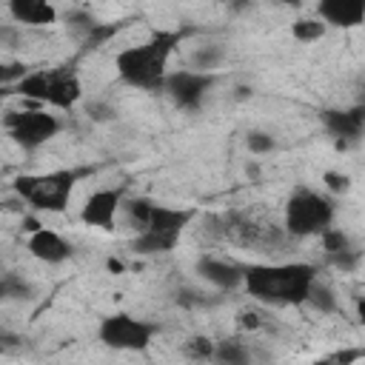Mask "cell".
Returning a JSON list of instances; mask_svg holds the SVG:
<instances>
[{
    "mask_svg": "<svg viewBox=\"0 0 365 365\" xmlns=\"http://www.w3.org/2000/svg\"><path fill=\"white\" fill-rule=\"evenodd\" d=\"M120 214L131 228L128 248L137 257L171 254L180 245L185 228L197 217L194 208H177V205L154 202L148 197H123Z\"/></svg>",
    "mask_w": 365,
    "mask_h": 365,
    "instance_id": "6da1fadb",
    "label": "cell"
},
{
    "mask_svg": "<svg viewBox=\"0 0 365 365\" xmlns=\"http://www.w3.org/2000/svg\"><path fill=\"white\" fill-rule=\"evenodd\" d=\"M191 31L194 29H157L143 43L120 48L114 54L117 80L137 91H163L165 74L171 71V57Z\"/></svg>",
    "mask_w": 365,
    "mask_h": 365,
    "instance_id": "7a4b0ae2",
    "label": "cell"
},
{
    "mask_svg": "<svg viewBox=\"0 0 365 365\" xmlns=\"http://www.w3.org/2000/svg\"><path fill=\"white\" fill-rule=\"evenodd\" d=\"M319 277L314 262L288 259V262H245L242 268V291L257 305L291 308L305 305L311 282Z\"/></svg>",
    "mask_w": 365,
    "mask_h": 365,
    "instance_id": "3957f363",
    "label": "cell"
},
{
    "mask_svg": "<svg viewBox=\"0 0 365 365\" xmlns=\"http://www.w3.org/2000/svg\"><path fill=\"white\" fill-rule=\"evenodd\" d=\"M208 237L231 245V248H242V251H257V254H277L282 251L288 242H294L282 225L265 220L262 214L251 211V208H231V211H220V214H208Z\"/></svg>",
    "mask_w": 365,
    "mask_h": 365,
    "instance_id": "277c9868",
    "label": "cell"
},
{
    "mask_svg": "<svg viewBox=\"0 0 365 365\" xmlns=\"http://www.w3.org/2000/svg\"><path fill=\"white\" fill-rule=\"evenodd\" d=\"M91 174H94L91 165L20 174V177H14L11 191L23 205H29L37 214H63V211H68V202L74 197L77 182L91 177Z\"/></svg>",
    "mask_w": 365,
    "mask_h": 365,
    "instance_id": "5b68a950",
    "label": "cell"
},
{
    "mask_svg": "<svg viewBox=\"0 0 365 365\" xmlns=\"http://www.w3.org/2000/svg\"><path fill=\"white\" fill-rule=\"evenodd\" d=\"M9 94H17L23 100H31L37 106L54 108V111H71L83 100V83L74 66H51V68H29L20 80H14Z\"/></svg>",
    "mask_w": 365,
    "mask_h": 365,
    "instance_id": "8992f818",
    "label": "cell"
},
{
    "mask_svg": "<svg viewBox=\"0 0 365 365\" xmlns=\"http://www.w3.org/2000/svg\"><path fill=\"white\" fill-rule=\"evenodd\" d=\"M336 200L328 191L311 185H294L282 205V228L291 240L319 237L328 225H334Z\"/></svg>",
    "mask_w": 365,
    "mask_h": 365,
    "instance_id": "52a82bcc",
    "label": "cell"
},
{
    "mask_svg": "<svg viewBox=\"0 0 365 365\" xmlns=\"http://www.w3.org/2000/svg\"><path fill=\"white\" fill-rule=\"evenodd\" d=\"M0 123H3L6 137L23 151H37L63 131L60 114H54V108L37 106V103L31 108H9Z\"/></svg>",
    "mask_w": 365,
    "mask_h": 365,
    "instance_id": "ba28073f",
    "label": "cell"
},
{
    "mask_svg": "<svg viewBox=\"0 0 365 365\" xmlns=\"http://www.w3.org/2000/svg\"><path fill=\"white\" fill-rule=\"evenodd\" d=\"M157 322L140 319L125 311H114L100 319L97 339L111 351H145L157 336Z\"/></svg>",
    "mask_w": 365,
    "mask_h": 365,
    "instance_id": "9c48e42d",
    "label": "cell"
},
{
    "mask_svg": "<svg viewBox=\"0 0 365 365\" xmlns=\"http://www.w3.org/2000/svg\"><path fill=\"white\" fill-rule=\"evenodd\" d=\"M220 74L217 71H197V68H177L165 74L163 83V94L174 103V108L180 111H200L211 94V88L217 86Z\"/></svg>",
    "mask_w": 365,
    "mask_h": 365,
    "instance_id": "30bf717a",
    "label": "cell"
},
{
    "mask_svg": "<svg viewBox=\"0 0 365 365\" xmlns=\"http://www.w3.org/2000/svg\"><path fill=\"white\" fill-rule=\"evenodd\" d=\"M123 197H125V185H106L91 191L80 205V222L100 231H114Z\"/></svg>",
    "mask_w": 365,
    "mask_h": 365,
    "instance_id": "8fae6325",
    "label": "cell"
},
{
    "mask_svg": "<svg viewBox=\"0 0 365 365\" xmlns=\"http://www.w3.org/2000/svg\"><path fill=\"white\" fill-rule=\"evenodd\" d=\"M319 120L325 125V131L334 137L336 148L345 151L348 145L359 143L362 131H365V106H348V108H322Z\"/></svg>",
    "mask_w": 365,
    "mask_h": 365,
    "instance_id": "7c38bea8",
    "label": "cell"
},
{
    "mask_svg": "<svg viewBox=\"0 0 365 365\" xmlns=\"http://www.w3.org/2000/svg\"><path fill=\"white\" fill-rule=\"evenodd\" d=\"M242 268H245V262H237V259H228L220 254H202L194 265L197 277L205 279L220 294H231V291L242 288Z\"/></svg>",
    "mask_w": 365,
    "mask_h": 365,
    "instance_id": "4fadbf2b",
    "label": "cell"
},
{
    "mask_svg": "<svg viewBox=\"0 0 365 365\" xmlns=\"http://www.w3.org/2000/svg\"><path fill=\"white\" fill-rule=\"evenodd\" d=\"M26 251L43 262V265H63L74 257V245L54 228H46V225H34L29 231V240H26Z\"/></svg>",
    "mask_w": 365,
    "mask_h": 365,
    "instance_id": "5bb4252c",
    "label": "cell"
},
{
    "mask_svg": "<svg viewBox=\"0 0 365 365\" xmlns=\"http://www.w3.org/2000/svg\"><path fill=\"white\" fill-rule=\"evenodd\" d=\"M317 17L328 29H356L365 23V0H317Z\"/></svg>",
    "mask_w": 365,
    "mask_h": 365,
    "instance_id": "9a60e30c",
    "label": "cell"
},
{
    "mask_svg": "<svg viewBox=\"0 0 365 365\" xmlns=\"http://www.w3.org/2000/svg\"><path fill=\"white\" fill-rule=\"evenodd\" d=\"M11 23L23 29H48L57 23V9L51 0H6Z\"/></svg>",
    "mask_w": 365,
    "mask_h": 365,
    "instance_id": "2e32d148",
    "label": "cell"
},
{
    "mask_svg": "<svg viewBox=\"0 0 365 365\" xmlns=\"http://www.w3.org/2000/svg\"><path fill=\"white\" fill-rule=\"evenodd\" d=\"M254 359V351L248 342L231 336V339H217L214 342V356L211 362H220V365H245Z\"/></svg>",
    "mask_w": 365,
    "mask_h": 365,
    "instance_id": "e0dca14e",
    "label": "cell"
},
{
    "mask_svg": "<svg viewBox=\"0 0 365 365\" xmlns=\"http://www.w3.org/2000/svg\"><path fill=\"white\" fill-rule=\"evenodd\" d=\"M305 305H311V308L319 311V314H336V311H339V297H336V291H334L325 279L317 277V279L311 282V288H308Z\"/></svg>",
    "mask_w": 365,
    "mask_h": 365,
    "instance_id": "ac0fdd59",
    "label": "cell"
},
{
    "mask_svg": "<svg viewBox=\"0 0 365 365\" xmlns=\"http://www.w3.org/2000/svg\"><path fill=\"white\" fill-rule=\"evenodd\" d=\"M325 31H328V26L319 17H297L291 23V37L297 43H317L325 37Z\"/></svg>",
    "mask_w": 365,
    "mask_h": 365,
    "instance_id": "d6986e66",
    "label": "cell"
},
{
    "mask_svg": "<svg viewBox=\"0 0 365 365\" xmlns=\"http://www.w3.org/2000/svg\"><path fill=\"white\" fill-rule=\"evenodd\" d=\"M225 60V48L220 46H200L191 51L188 57V68H197V71H217Z\"/></svg>",
    "mask_w": 365,
    "mask_h": 365,
    "instance_id": "ffe728a7",
    "label": "cell"
},
{
    "mask_svg": "<svg viewBox=\"0 0 365 365\" xmlns=\"http://www.w3.org/2000/svg\"><path fill=\"white\" fill-rule=\"evenodd\" d=\"M214 342H217V339L197 334V336H191V339L182 342V356L197 359V362H211V356H214Z\"/></svg>",
    "mask_w": 365,
    "mask_h": 365,
    "instance_id": "44dd1931",
    "label": "cell"
},
{
    "mask_svg": "<svg viewBox=\"0 0 365 365\" xmlns=\"http://www.w3.org/2000/svg\"><path fill=\"white\" fill-rule=\"evenodd\" d=\"M245 145H248V151H251V154L262 157V154H271V151L277 148V140H274V134H271V131L251 128V131L245 134Z\"/></svg>",
    "mask_w": 365,
    "mask_h": 365,
    "instance_id": "7402d4cb",
    "label": "cell"
},
{
    "mask_svg": "<svg viewBox=\"0 0 365 365\" xmlns=\"http://www.w3.org/2000/svg\"><path fill=\"white\" fill-rule=\"evenodd\" d=\"M265 325H268V319H265V314H262L257 305H248V308L237 311V328H240V331L257 334V331H262Z\"/></svg>",
    "mask_w": 365,
    "mask_h": 365,
    "instance_id": "603a6c76",
    "label": "cell"
},
{
    "mask_svg": "<svg viewBox=\"0 0 365 365\" xmlns=\"http://www.w3.org/2000/svg\"><path fill=\"white\" fill-rule=\"evenodd\" d=\"M29 285L20 277H0V302L3 299H26Z\"/></svg>",
    "mask_w": 365,
    "mask_h": 365,
    "instance_id": "cb8c5ba5",
    "label": "cell"
},
{
    "mask_svg": "<svg viewBox=\"0 0 365 365\" xmlns=\"http://www.w3.org/2000/svg\"><path fill=\"white\" fill-rule=\"evenodd\" d=\"M29 71L26 63L20 60H0V88H9L14 80H20L23 74Z\"/></svg>",
    "mask_w": 365,
    "mask_h": 365,
    "instance_id": "d4e9b609",
    "label": "cell"
},
{
    "mask_svg": "<svg viewBox=\"0 0 365 365\" xmlns=\"http://www.w3.org/2000/svg\"><path fill=\"white\" fill-rule=\"evenodd\" d=\"M325 188L328 194H345L351 188V177L348 174H339V171H325Z\"/></svg>",
    "mask_w": 365,
    "mask_h": 365,
    "instance_id": "484cf974",
    "label": "cell"
},
{
    "mask_svg": "<svg viewBox=\"0 0 365 365\" xmlns=\"http://www.w3.org/2000/svg\"><path fill=\"white\" fill-rule=\"evenodd\" d=\"M23 34V26L17 23H0V48H14Z\"/></svg>",
    "mask_w": 365,
    "mask_h": 365,
    "instance_id": "4316f807",
    "label": "cell"
},
{
    "mask_svg": "<svg viewBox=\"0 0 365 365\" xmlns=\"http://www.w3.org/2000/svg\"><path fill=\"white\" fill-rule=\"evenodd\" d=\"M88 117L91 120H97V123H106V120H114V108L108 106V103H103V100H97V103H88Z\"/></svg>",
    "mask_w": 365,
    "mask_h": 365,
    "instance_id": "83f0119b",
    "label": "cell"
},
{
    "mask_svg": "<svg viewBox=\"0 0 365 365\" xmlns=\"http://www.w3.org/2000/svg\"><path fill=\"white\" fill-rule=\"evenodd\" d=\"M23 345V336L9 331V328H0V354H9V351H17Z\"/></svg>",
    "mask_w": 365,
    "mask_h": 365,
    "instance_id": "f1b7e54d",
    "label": "cell"
},
{
    "mask_svg": "<svg viewBox=\"0 0 365 365\" xmlns=\"http://www.w3.org/2000/svg\"><path fill=\"white\" fill-rule=\"evenodd\" d=\"M362 356V351H339V354H334L331 359L334 362H342V365H348V362H356Z\"/></svg>",
    "mask_w": 365,
    "mask_h": 365,
    "instance_id": "f546056e",
    "label": "cell"
},
{
    "mask_svg": "<svg viewBox=\"0 0 365 365\" xmlns=\"http://www.w3.org/2000/svg\"><path fill=\"white\" fill-rule=\"evenodd\" d=\"M268 3H277V6H288V9H299L305 0H268Z\"/></svg>",
    "mask_w": 365,
    "mask_h": 365,
    "instance_id": "4dcf8cb0",
    "label": "cell"
}]
</instances>
